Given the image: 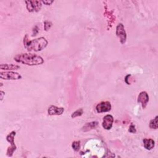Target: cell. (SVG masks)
Returning <instances> with one entry per match:
<instances>
[{
    "label": "cell",
    "mask_w": 158,
    "mask_h": 158,
    "mask_svg": "<svg viewBox=\"0 0 158 158\" xmlns=\"http://www.w3.org/2000/svg\"><path fill=\"white\" fill-rule=\"evenodd\" d=\"M157 116H156V117L153 119H152L150 122V127L151 129H157L158 128V124H157Z\"/></svg>",
    "instance_id": "5bb4252c"
},
{
    "label": "cell",
    "mask_w": 158,
    "mask_h": 158,
    "mask_svg": "<svg viewBox=\"0 0 158 158\" xmlns=\"http://www.w3.org/2000/svg\"><path fill=\"white\" fill-rule=\"evenodd\" d=\"M39 27H37V26H35L33 29V35H32V36H35V35H37L38 33H39Z\"/></svg>",
    "instance_id": "d6986e66"
},
{
    "label": "cell",
    "mask_w": 158,
    "mask_h": 158,
    "mask_svg": "<svg viewBox=\"0 0 158 158\" xmlns=\"http://www.w3.org/2000/svg\"><path fill=\"white\" fill-rule=\"evenodd\" d=\"M0 68L2 70H17L20 69V66L17 65H13V64H1Z\"/></svg>",
    "instance_id": "4fadbf2b"
},
{
    "label": "cell",
    "mask_w": 158,
    "mask_h": 158,
    "mask_svg": "<svg viewBox=\"0 0 158 158\" xmlns=\"http://www.w3.org/2000/svg\"><path fill=\"white\" fill-rule=\"evenodd\" d=\"M72 148L75 151H79L80 148V142L79 141H74L72 144Z\"/></svg>",
    "instance_id": "2e32d148"
},
{
    "label": "cell",
    "mask_w": 158,
    "mask_h": 158,
    "mask_svg": "<svg viewBox=\"0 0 158 158\" xmlns=\"http://www.w3.org/2000/svg\"><path fill=\"white\" fill-rule=\"evenodd\" d=\"M111 109V104L109 101H103L98 104L96 106V110L98 113H106L110 111Z\"/></svg>",
    "instance_id": "52a82bcc"
},
{
    "label": "cell",
    "mask_w": 158,
    "mask_h": 158,
    "mask_svg": "<svg viewBox=\"0 0 158 158\" xmlns=\"http://www.w3.org/2000/svg\"><path fill=\"white\" fill-rule=\"evenodd\" d=\"M64 112L63 107H59L56 106H51L48 108V113L50 116H60Z\"/></svg>",
    "instance_id": "30bf717a"
},
{
    "label": "cell",
    "mask_w": 158,
    "mask_h": 158,
    "mask_svg": "<svg viewBox=\"0 0 158 158\" xmlns=\"http://www.w3.org/2000/svg\"><path fill=\"white\" fill-rule=\"evenodd\" d=\"M14 59L17 63L27 66H38L44 63V60L41 56L28 53L17 54L14 57Z\"/></svg>",
    "instance_id": "7a4b0ae2"
},
{
    "label": "cell",
    "mask_w": 158,
    "mask_h": 158,
    "mask_svg": "<svg viewBox=\"0 0 158 158\" xmlns=\"http://www.w3.org/2000/svg\"><path fill=\"white\" fill-rule=\"evenodd\" d=\"M0 78L3 80H19L22 79V76L17 72H2L0 73Z\"/></svg>",
    "instance_id": "8992f818"
},
{
    "label": "cell",
    "mask_w": 158,
    "mask_h": 158,
    "mask_svg": "<svg viewBox=\"0 0 158 158\" xmlns=\"http://www.w3.org/2000/svg\"><path fill=\"white\" fill-rule=\"evenodd\" d=\"M143 144L146 150H151L154 147L155 141L153 139H144Z\"/></svg>",
    "instance_id": "7c38bea8"
},
{
    "label": "cell",
    "mask_w": 158,
    "mask_h": 158,
    "mask_svg": "<svg viewBox=\"0 0 158 158\" xmlns=\"http://www.w3.org/2000/svg\"><path fill=\"white\" fill-rule=\"evenodd\" d=\"M114 118L111 115H106L103 117L102 126L105 130H110L113 125Z\"/></svg>",
    "instance_id": "9c48e42d"
},
{
    "label": "cell",
    "mask_w": 158,
    "mask_h": 158,
    "mask_svg": "<svg viewBox=\"0 0 158 158\" xmlns=\"http://www.w3.org/2000/svg\"><path fill=\"white\" fill-rule=\"evenodd\" d=\"M16 135V132L15 131H12L6 137V140L11 144V147H9L7 150V156L9 157H12L17 149L16 145L14 143V137Z\"/></svg>",
    "instance_id": "3957f363"
},
{
    "label": "cell",
    "mask_w": 158,
    "mask_h": 158,
    "mask_svg": "<svg viewBox=\"0 0 158 158\" xmlns=\"http://www.w3.org/2000/svg\"><path fill=\"white\" fill-rule=\"evenodd\" d=\"M149 96L148 94L146 91H141L140 93L138 96V103H140L141 104V106L143 109H145L146 107L147 106L148 103L149 102Z\"/></svg>",
    "instance_id": "ba28073f"
},
{
    "label": "cell",
    "mask_w": 158,
    "mask_h": 158,
    "mask_svg": "<svg viewBox=\"0 0 158 158\" xmlns=\"http://www.w3.org/2000/svg\"><path fill=\"white\" fill-rule=\"evenodd\" d=\"M116 35L119 39L121 44L124 45L126 42L127 40V33L125 30L124 26L122 23H119L116 27Z\"/></svg>",
    "instance_id": "5b68a950"
},
{
    "label": "cell",
    "mask_w": 158,
    "mask_h": 158,
    "mask_svg": "<svg viewBox=\"0 0 158 158\" xmlns=\"http://www.w3.org/2000/svg\"><path fill=\"white\" fill-rule=\"evenodd\" d=\"M42 3L45 4V5H47V6H49V5H51L52 3H53V1H42Z\"/></svg>",
    "instance_id": "ffe728a7"
},
{
    "label": "cell",
    "mask_w": 158,
    "mask_h": 158,
    "mask_svg": "<svg viewBox=\"0 0 158 158\" xmlns=\"http://www.w3.org/2000/svg\"><path fill=\"white\" fill-rule=\"evenodd\" d=\"M0 93H1V96H2V97H1V100H2L3 99V95H4V92H3V91H0Z\"/></svg>",
    "instance_id": "44dd1931"
},
{
    "label": "cell",
    "mask_w": 158,
    "mask_h": 158,
    "mask_svg": "<svg viewBox=\"0 0 158 158\" xmlns=\"http://www.w3.org/2000/svg\"><path fill=\"white\" fill-rule=\"evenodd\" d=\"M27 9L30 13H36L41 10L42 2L40 1H26Z\"/></svg>",
    "instance_id": "277c9868"
},
{
    "label": "cell",
    "mask_w": 158,
    "mask_h": 158,
    "mask_svg": "<svg viewBox=\"0 0 158 158\" xmlns=\"http://www.w3.org/2000/svg\"><path fill=\"white\" fill-rule=\"evenodd\" d=\"M129 132L130 133H135L137 132V130L135 129V125L133 124H131L130 127H129Z\"/></svg>",
    "instance_id": "ac0fdd59"
},
{
    "label": "cell",
    "mask_w": 158,
    "mask_h": 158,
    "mask_svg": "<svg viewBox=\"0 0 158 158\" xmlns=\"http://www.w3.org/2000/svg\"><path fill=\"white\" fill-rule=\"evenodd\" d=\"M83 114V109L80 108V109H77V110L75 112L73 113L72 114V115H71V117H72V118H76V117H77L81 116Z\"/></svg>",
    "instance_id": "9a60e30c"
},
{
    "label": "cell",
    "mask_w": 158,
    "mask_h": 158,
    "mask_svg": "<svg viewBox=\"0 0 158 158\" xmlns=\"http://www.w3.org/2000/svg\"><path fill=\"white\" fill-rule=\"evenodd\" d=\"M48 43V41L44 37H40L33 40H29L28 35H26L23 38L24 47L29 51H40L45 49L47 46Z\"/></svg>",
    "instance_id": "6da1fadb"
},
{
    "label": "cell",
    "mask_w": 158,
    "mask_h": 158,
    "mask_svg": "<svg viewBox=\"0 0 158 158\" xmlns=\"http://www.w3.org/2000/svg\"><path fill=\"white\" fill-rule=\"evenodd\" d=\"M53 26V23L51 22L50 21H45L44 22V29L45 31H48Z\"/></svg>",
    "instance_id": "e0dca14e"
},
{
    "label": "cell",
    "mask_w": 158,
    "mask_h": 158,
    "mask_svg": "<svg viewBox=\"0 0 158 158\" xmlns=\"http://www.w3.org/2000/svg\"><path fill=\"white\" fill-rule=\"evenodd\" d=\"M98 122H96V121H94V122H91L89 123H87L82 128V130L84 132H86L91 130L94 129L95 128L98 127Z\"/></svg>",
    "instance_id": "8fae6325"
}]
</instances>
